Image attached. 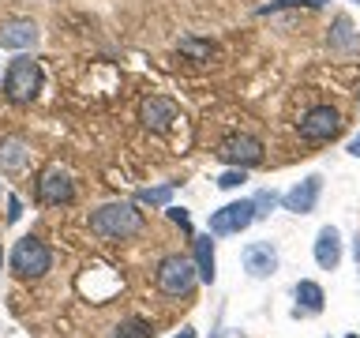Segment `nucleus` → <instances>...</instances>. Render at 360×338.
Masks as SVG:
<instances>
[{
	"instance_id": "1",
	"label": "nucleus",
	"mask_w": 360,
	"mask_h": 338,
	"mask_svg": "<svg viewBox=\"0 0 360 338\" xmlns=\"http://www.w3.org/2000/svg\"><path fill=\"white\" fill-rule=\"evenodd\" d=\"M90 230L105 241H128V237L143 233V214L135 211V203H105L90 214Z\"/></svg>"
},
{
	"instance_id": "2",
	"label": "nucleus",
	"mask_w": 360,
	"mask_h": 338,
	"mask_svg": "<svg viewBox=\"0 0 360 338\" xmlns=\"http://www.w3.org/2000/svg\"><path fill=\"white\" fill-rule=\"evenodd\" d=\"M38 90H41V68L34 56L27 53H19L15 61L8 64V75H4V94L15 101V106H27V101L38 98Z\"/></svg>"
},
{
	"instance_id": "3",
	"label": "nucleus",
	"mask_w": 360,
	"mask_h": 338,
	"mask_svg": "<svg viewBox=\"0 0 360 338\" xmlns=\"http://www.w3.org/2000/svg\"><path fill=\"white\" fill-rule=\"evenodd\" d=\"M195 278H199V270L188 256H165L158 263V289L165 297H188L195 289Z\"/></svg>"
},
{
	"instance_id": "4",
	"label": "nucleus",
	"mask_w": 360,
	"mask_h": 338,
	"mask_svg": "<svg viewBox=\"0 0 360 338\" xmlns=\"http://www.w3.org/2000/svg\"><path fill=\"white\" fill-rule=\"evenodd\" d=\"M49 267H53V252L38 241V237H22V241L11 248V270H15L19 278H41Z\"/></svg>"
},
{
	"instance_id": "5",
	"label": "nucleus",
	"mask_w": 360,
	"mask_h": 338,
	"mask_svg": "<svg viewBox=\"0 0 360 338\" xmlns=\"http://www.w3.org/2000/svg\"><path fill=\"white\" fill-rule=\"evenodd\" d=\"M255 222V203L252 199H236V203H225L221 211L210 214V233L214 237H233L248 230V225Z\"/></svg>"
},
{
	"instance_id": "6",
	"label": "nucleus",
	"mask_w": 360,
	"mask_h": 338,
	"mask_svg": "<svg viewBox=\"0 0 360 338\" xmlns=\"http://www.w3.org/2000/svg\"><path fill=\"white\" fill-rule=\"evenodd\" d=\"M300 128V139H308V143H323V139H334L338 128H342V117H338V109L330 106H315L304 113V120L297 124Z\"/></svg>"
},
{
	"instance_id": "7",
	"label": "nucleus",
	"mask_w": 360,
	"mask_h": 338,
	"mask_svg": "<svg viewBox=\"0 0 360 338\" xmlns=\"http://www.w3.org/2000/svg\"><path fill=\"white\" fill-rule=\"evenodd\" d=\"M218 158L236 165V169H252V165L263 162V143H259L255 135H229V139H221Z\"/></svg>"
},
{
	"instance_id": "8",
	"label": "nucleus",
	"mask_w": 360,
	"mask_h": 338,
	"mask_svg": "<svg viewBox=\"0 0 360 338\" xmlns=\"http://www.w3.org/2000/svg\"><path fill=\"white\" fill-rule=\"evenodd\" d=\"M38 196L41 203H49V207H60V203H72L75 199V184L72 177H68V169L60 165H49L38 180Z\"/></svg>"
},
{
	"instance_id": "9",
	"label": "nucleus",
	"mask_w": 360,
	"mask_h": 338,
	"mask_svg": "<svg viewBox=\"0 0 360 338\" xmlns=\"http://www.w3.org/2000/svg\"><path fill=\"white\" fill-rule=\"evenodd\" d=\"M319 192H323V177L311 173L308 180H300L297 188H289L285 196H281V207L289 214H311L315 203H319Z\"/></svg>"
},
{
	"instance_id": "10",
	"label": "nucleus",
	"mask_w": 360,
	"mask_h": 338,
	"mask_svg": "<svg viewBox=\"0 0 360 338\" xmlns=\"http://www.w3.org/2000/svg\"><path fill=\"white\" fill-rule=\"evenodd\" d=\"M139 120L146 124L150 132H165L169 124L176 120V101L173 98H146L143 106H139Z\"/></svg>"
},
{
	"instance_id": "11",
	"label": "nucleus",
	"mask_w": 360,
	"mask_h": 338,
	"mask_svg": "<svg viewBox=\"0 0 360 338\" xmlns=\"http://www.w3.org/2000/svg\"><path fill=\"white\" fill-rule=\"evenodd\" d=\"M315 263L323 270H334L342 263V233H338L334 225H323L319 237H315Z\"/></svg>"
},
{
	"instance_id": "12",
	"label": "nucleus",
	"mask_w": 360,
	"mask_h": 338,
	"mask_svg": "<svg viewBox=\"0 0 360 338\" xmlns=\"http://www.w3.org/2000/svg\"><path fill=\"white\" fill-rule=\"evenodd\" d=\"M244 270L252 278H270L278 270V252L270 244H248L244 248Z\"/></svg>"
},
{
	"instance_id": "13",
	"label": "nucleus",
	"mask_w": 360,
	"mask_h": 338,
	"mask_svg": "<svg viewBox=\"0 0 360 338\" xmlns=\"http://www.w3.org/2000/svg\"><path fill=\"white\" fill-rule=\"evenodd\" d=\"M34 42H38V27L30 19H11L0 27V45L4 49H30Z\"/></svg>"
},
{
	"instance_id": "14",
	"label": "nucleus",
	"mask_w": 360,
	"mask_h": 338,
	"mask_svg": "<svg viewBox=\"0 0 360 338\" xmlns=\"http://www.w3.org/2000/svg\"><path fill=\"white\" fill-rule=\"evenodd\" d=\"M27 158H30V151L22 139H15V135L0 139V169H4V173H19V169L27 165Z\"/></svg>"
},
{
	"instance_id": "15",
	"label": "nucleus",
	"mask_w": 360,
	"mask_h": 338,
	"mask_svg": "<svg viewBox=\"0 0 360 338\" xmlns=\"http://www.w3.org/2000/svg\"><path fill=\"white\" fill-rule=\"evenodd\" d=\"M191 248H195V270H199V282H214V275H218V270H214V241L210 237H195V241H191Z\"/></svg>"
},
{
	"instance_id": "16",
	"label": "nucleus",
	"mask_w": 360,
	"mask_h": 338,
	"mask_svg": "<svg viewBox=\"0 0 360 338\" xmlns=\"http://www.w3.org/2000/svg\"><path fill=\"white\" fill-rule=\"evenodd\" d=\"M297 312H323V289L315 282H297Z\"/></svg>"
},
{
	"instance_id": "17",
	"label": "nucleus",
	"mask_w": 360,
	"mask_h": 338,
	"mask_svg": "<svg viewBox=\"0 0 360 338\" xmlns=\"http://www.w3.org/2000/svg\"><path fill=\"white\" fill-rule=\"evenodd\" d=\"M180 53L184 56H191V61H199V64H207L214 53V42H199V38H180Z\"/></svg>"
},
{
	"instance_id": "18",
	"label": "nucleus",
	"mask_w": 360,
	"mask_h": 338,
	"mask_svg": "<svg viewBox=\"0 0 360 338\" xmlns=\"http://www.w3.org/2000/svg\"><path fill=\"white\" fill-rule=\"evenodd\" d=\"M139 203H150V207H169V199H173V184H158V188H143L139 196H135Z\"/></svg>"
},
{
	"instance_id": "19",
	"label": "nucleus",
	"mask_w": 360,
	"mask_h": 338,
	"mask_svg": "<svg viewBox=\"0 0 360 338\" xmlns=\"http://www.w3.org/2000/svg\"><path fill=\"white\" fill-rule=\"evenodd\" d=\"M150 334L154 331H150V323H146V320H124L112 338H150Z\"/></svg>"
},
{
	"instance_id": "20",
	"label": "nucleus",
	"mask_w": 360,
	"mask_h": 338,
	"mask_svg": "<svg viewBox=\"0 0 360 338\" xmlns=\"http://www.w3.org/2000/svg\"><path fill=\"white\" fill-rule=\"evenodd\" d=\"M289 4H304V8H323L326 0H274V4H266V8H263V15H270V11H278V8H289Z\"/></svg>"
},
{
	"instance_id": "21",
	"label": "nucleus",
	"mask_w": 360,
	"mask_h": 338,
	"mask_svg": "<svg viewBox=\"0 0 360 338\" xmlns=\"http://www.w3.org/2000/svg\"><path fill=\"white\" fill-rule=\"evenodd\" d=\"M244 180H248V177H244V169H229V173H221V177H218V188H240Z\"/></svg>"
},
{
	"instance_id": "22",
	"label": "nucleus",
	"mask_w": 360,
	"mask_h": 338,
	"mask_svg": "<svg viewBox=\"0 0 360 338\" xmlns=\"http://www.w3.org/2000/svg\"><path fill=\"white\" fill-rule=\"evenodd\" d=\"M252 203H255V218H259V214H266V207H274L278 196H274V192H259V196H255Z\"/></svg>"
},
{
	"instance_id": "23",
	"label": "nucleus",
	"mask_w": 360,
	"mask_h": 338,
	"mask_svg": "<svg viewBox=\"0 0 360 338\" xmlns=\"http://www.w3.org/2000/svg\"><path fill=\"white\" fill-rule=\"evenodd\" d=\"M169 218H173V222L180 225V230H191V222H188V214H184V211H180V207H173V211H169Z\"/></svg>"
},
{
	"instance_id": "24",
	"label": "nucleus",
	"mask_w": 360,
	"mask_h": 338,
	"mask_svg": "<svg viewBox=\"0 0 360 338\" xmlns=\"http://www.w3.org/2000/svg\"><path fill=\"white\" fill-rule=\"evenodd\" d=\"M19 214H22V203H19L15 196H11V199H8V222H15Z\"/></svg>"
},
{
	"instance_id": "25",
	"label": "nucleus",
	"mask_w": 360,
	"mask_h": 338,
	"mask_svg": "<svg viewBox=\"0 0 360 338\" xmlns=\"http://www.w3.org/2000/svg\"><path fill=\"white\" fill-rule=\"evenodd\" d=\"M349 154H353V158H360V135H356L353 143H349Z\"/></svg>"
},
{
	"instance_id": "26",
	"label": "nucleus",
	"mask_w": 360,
	"mask_h": 338,
	"mask_svg": "<svg viewBox=\"0 0 360 338\" xmlns=\"http://www.w3.org/2000/svg\"><path fill=\"white\" fill-rule=\"evenodd\" d=\"M176 338H195V327H180V334Z\"/></svg>"
},
{
	"instance_id": "27",
	"label": "nucleus",
	"mask_w": 360,
	"mask_h": 338,
	"mask_svg": "<svg viewBox=\"0 0 360 338\" xmlns=\"http://www.w3.org/2000/svg\"><path fill=\"white\" fill-rule=\"evenodd\" d=\"M0 267H4V252H0Z\"/></svg>"
},
{
	"instance_id": "28",
	"label": "nucleus",
	"mask_w": 360,
	"mask_h": 338,
	"mask_svg": "<svg viewBox=\"0 0 360 338\" xmlns=\"http://www.w3.org/2000/svg\"><path fill=\"white\" fill-rule=\"evenodd\" d=\"M349 338H356V334H349Z\"/></svg>"
}]
</instances>
